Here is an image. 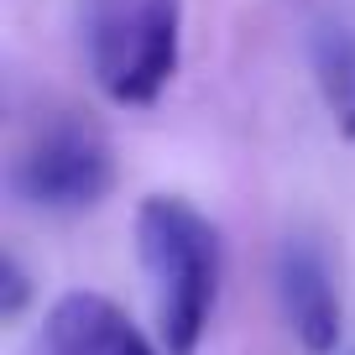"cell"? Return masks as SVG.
<instances>
[{
  "label": "cell",
  "mask_w": 355,
  "mask_h": 355,
  "mask_svg": "<svg viewBox=\"0 0 355 355\" xmlns=\"http://www.w3.org/2000/svg\"><path fill=\"white\" fill-rule=\"evenodd\" d=\"M11 189L32 209L73 214L94 209L115 189V152L89 121H53L11 162Z\"/></svg>",
  "instance_id": "cell-3"
},
{
  "label": "cell",
  "mask_w": 355,
  "mask_h": 355,
  "mask_svg": "<svg viewBox=\"0 0 355 355\" xmlns=\"http://www.w3.org/2000/svg\"><path fill=\"white\" fill-rule=\"evenodd\" d=\"M78 32L105 100L152 105L183 58V0H78Z\"/></svg>",
  "instance_id": "cell-2"
},
{
  "label": "cell",
  "mask_w": 355,
  "mask_h": 355,
  "mask_svg": "<svg viewBox=\"0 0 355 355\" xmlns=\"http://www.w3.org/2000/svg\"><path fill=\"white\" fill-rule=\"evenodd\" d=\"M47 355H167L105 293H63L42 324Z\"/></svg>",
  "instance_id": "cell-5"
},
{
  "label": "cell",
  "mask_w": 355,
  "mask_h": 355,
  "mask_svg": "<svg viewBox=\"0 0 355 355\" xmlns=\"http://www.w3.org/2000/svg\"><path fill=\"white\" fill-rule=\"evenodd\" d=\"M136 251L152 277L157 340L167 355H199L220 303V235L178 193H152L136 209Z\"/></svg>",
  "instance_id": "cell-1"
},
{
  "label": "cell",
  "mask_w": 355,
  "mask_h": 355,
  "mask_svg": "<svg viewBox=\"0 0 355 355\" xmlns=\"http://www.w3.org/2000/svg\"><path fill=\"white\" fill-rule=\"evenodd\" d=\"M26 298H32V282H26V272H21L16 256H6V261H0V313L16 319V313L26 309Z\"/></svg>",
  "instance_id": "cell-7"
},
{
  "label": "cell",
  "mask_w": 355,
  "mask_h": 355,
  "mask_svg": "<svg viewBox=\"0 0 355 355\" xmlns=\"http://www.w3.org/2000/svg\"><path fill=\"white\" fill-rule=\"evenodd\" d=\"M277 298L288 313V329L298 334V345L309 355H334L345 334V309L340 288L329 277V261L313 241H288L277 256Z\"/></svg>",
  "instance_id": "cell-4"
},
{
  "label": "cell",
  "mask_w": 355,
  "mask_h": 355,
  "mask_svg": "<svg viewBox=\"0 0 355 355\" xmlns=\"http://www.w3.org/2000/svg\"><path fill=\"white\" fill-rule=\"evenodd\" d=\"M309 63L334 131L355 141V6L324 0L309 16Z\"/></svg>",
  "instance_id": "cell-6"
}]
</instances>
